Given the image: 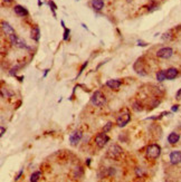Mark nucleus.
Returning a JSON list of instances; mask_svg holds the SVG:
<instances>
[{
	"label": "nucleus",
	"instance_id": "32",
	"mask_svg": "<svg viewBox=\"0 0 181 182\" xmlns=\"http://www.w3.org/2000/svg\"><path fill=\"white\" fill-rule=\"evenodd\" d=\"M0 132H1V133H0V135H1V136H3V134H5V132H6V130H5V127H3V126H1V130H0Z\"/></svg>",
	"mask_w": 181,
	"mask_h": 182
},
{
	"label": "nucleus",
	"instance_id": "14",
	"mask_svg": "<svg viewBox=\"0 0 181 182\" xmlns=\"http://www.w3.org/2000/svg\"><path fill=\"white\" fill-rule=\"evenodd\" d=\"M179 140H180V135L176 132H172V133L169 134L168 136V142L170 144H176V143L179 142Z\"/></svg>",
	"mask_w": 181,
	"mask_h": 182
},
{
	"label": "nucleus",
	"instance_id": "24",
	"mask_svg": "<svg viewBox=\"0 0 181 182\" xmlns=\"http://www.w3.org/2000/svg\"><path fill=\"white\" fill-rule=\"evenodd\" d=\"M1 95H2V97H10L13 95V92H9L7 89L5 91V89H1Z\"/></svg>",
	"mask_w": 181,
	"mask_h": 182
},
{
	"label": "nucleus",
	"instance_id": "21",
	"mask_svg": "<svg viewBox=\"0 0 181 182\" xmlns=\"http://www.w3.org/2000/svg\"><path fill=\"white\" fill-rule=\"evenodd\" d=\"M159 8V5H158L155 1H151L150 2V5H148V10L151 12V11H154V10H157V9Z\"/></svg>",
	"mask_w": 181,
	"mask_h": 182
},
{
	"label": "nucleus",
	"instance_id": "2",
	"mask_svg": "<svg viewBox=\"0 0 181 182\" xmlns=\"http://www.w3.org/2000/svg\"><path fill=\"white\" fill-rule=\"evenodd\" d=\"M147 158L150 160H155L161 154V147L158 144H151L147 147Z\"/></svg>",
	"mask_w": 181,
	"mask_h": 182
},
{
	"label": "nucleus",
	"instance_id": "1",
	"mask_svg": "<svg viewBox=\"0 0 181 182\" xmlns=\"http://www.w3.org/2000/svg\"><path fill=\"white\" fill-rule=\"evenodd\" d=\"M90 103L94 105V106L102 107L106 104V97L102 93L101 91H96L93 93L92 97H90Z\"/></svg>",
	"mask_w": 181,
	"mask_h": 182
},
{
	"label": "nucleus",
	"instance_id": "23",
	"mask_svg": "<svg viewBox=\"0 0 181 182\" xmlns=\"http://www.w3.org/2000/svg\"><path fill=\"white\" fill-rule=\"evenodd\" d=\"M171 38H172V31H167L164 32L162 35V40H164V41H168V40H170Z\"/></svg>",
	"mask_w": 181,
	"mask_h": 182
},
{
	"label": "nucleus",
	"instance_id": "30",
	"mask_svg": "<svg viewBox=\"0 0 181 182\" xmlns=\"http://www.w3.org/2000/svg\"><path fill=\"white\" fill-rule=\"evenodd\" d=\"M138 45L139 46H147L148 44L147 43H143V41H141V40H138Z\"/></svg>",
	"mask_w": 181,
	"mask_h": 182
},
{
	"label": "nucleus",
	"instance_id": "8",
	"mask_svg": "<svg viewBox=\"0 0 181 182\" xmlns=\"http://www.w3.org/2000/svg\"><path fill=\"white\" fill-rule=\"evenodd\" d=\"M173 55V49L170 48V47H163V48L159 49L157 51V56L159 58H163V59H168L170 58Z\"/></svg>",
	"mask_w": 181,
	"mask_h": 182
},
{
	"label": "nucleus",
	"instance_id": "15",
	"mask_svg": "<svg viewBox=\"0 0 181 182\" xmlns=\"http://www.w3.org/2000/svg\"><path fill=\"white\" fill-rule=\"evenodd\" d=\"M92 7H93L94 10L96 11H100L103 9L104 7V1L103 0H92Z\"/></svg>",
	"mask_w": 181,
	"mask_h": 182
},
{
	"label": "nucleus",
	"instance_id": "3",
	"mask_svg": "<svg viewBox=\"0 0 181 182\" xmlns=\"http://www.w3.org/2000/svg\"><path fill=\"white\" fill-rule=\"evenodd\" d=\"M110 141V137L107 136V134L105 132L103 133H99L95 136V144L100 147V149H103L105 145L107 144V142Z\"/></svg>",
	"mask_w": 181,
	"mask_h": 182
},
{
	"label": "nucleus",
	"instance_id": "12",
	"mask_svg": "<svg viewBox=\"0 0 181 182\" xmlns=\"http://www.w3.org/2000/svg\"><path fill=\"white\" fill-rule=\"evenodd\" d=\"M13 11H15L16 15H18V16H20V17L28 16V10H27L25 7H22V6H20V5L15 6V7H13Z\"/></svg>",
	"mask_w": 181,
	"mask_h": 182
},
{
	"label": "nucleus",
	"instance_id": "20",
	"mask_svg": "<svg viewBox=\"0 0 181 182\" xmlns=\"http://www.w3.org/2000/svg\"><path fill=\"white\" fill-rule=\"evenodd\" d=\"M40 177H42V172H39V171L34 172V173L32 174V177H30V181H32V182H36V181H38Z\"/></svg>",
	"mask_w": 181,
	"mask_h": 182
},
{
	"label": "nucleus",
	"instance_id": "13",
	"mask_svg": "<svg viewBox=\"0 0 181 182\" xmlns=\"http://www.w3.org/2000/svg\"><path fill=\"white\" fill-rule=\"evenodd\" d=\"M121 84H122V82L120 79H109L106 82V86L111 89H119Z\"/></svg>",
	"mask_w": 181,
	"mask_h": 182
},
{
	"label": "nucleus",
	"instance_id": "7",
	"mask_svg": "<svg viewBox=\"0 0 181 182\" xmlns=\"http://www.w3.org/2000/svg\"><path fill=\"white\" fill-rule=\"evenodd\" d=\"M121 153H122V147L119 146L117 144H112L107 150V156L112 159H116Z\"/></svg>",
	"mask_w": 181,
	"mask_h": 182
},
{
	"label": "nucleus",
	"instance_id": "16",
	"mask_svg": "<svg viewBox=\"0 0 181 182\" xmlns=\"http://www.w3.org/2000/svg\"><path fill=\"white\" fill-rule=\"evenodd\" d=\"M30 37L32 38L34 40H36V41H38L40 38V30L39 28H38L37 26H35L34 28L32 29V31H30Z\"/></svg>",
	"mask_w": 181,
	"mask_h": 182
},
{
	"label": "nucleus",
	"instance_id": "17",
	"mask_svg": "<svg viewBox=\"0 0 181 182\" xmlns=\"http://www.w3.org/2000/svg\"><path fill=\"white\" fill-rule=\"evenodd\" d=\"M178 76V69L177 68H169L167 69V79H174Z\"/></svg>",
	"mask_w": 181,
	"mask_h": 182
},
{
	"label": "nucleus",
	"instance_id": "26",
	"mask_svg": "<svg viewBox=\"0 0 181 182\" xmlns=\"http://www.w3.org/2000/svg\"><path fill=\"white\" fill-rule=\"evenodd\" d=\"M61 25H64V22H61ZM64 29H65V32H64V40H67L69 38V29H67L66 27L64 26Z\"/></svg>",
	"mask_w": 181,
	"mask_h": 182
},
{
	"label": "nucleus",
	"instance_id": "11",
	"mask_svg": "<svg viewBox=\"0 0 181 182\" xmlns=\"http://www.w3.org/2000/svg\"><path fill=\"white\" fill-rule=\"evenodd\" d=\"M134 70H135L138 74H140V75H142V76L147 75V73L143 72L144 67H143V63H142V59L139 58L138 60L135 62V64H134Z\"/></svg>",
	"mask_w": 181,
	"mask_h": 182
},
{
	"label": "nucleus",
	"instance_id": "25",
	"mask_svg": "<svg viewBox=\"0 0 181 182\" xmlns=\"http://www.w3.org/2000/svg\"><path fill=\"white\" fill-rule=\"evenodd\" d=\"M112 122H109V123L105 124V126L103 127V132H105V133H107V132L111 131V129H112Z\"/></svg>",
	"mask_w": 181,
	"mask_h": 182
},
{
	"label": "nucleus",
	"instance_id": "18",
	"mask_svg": "<svg viewBox=\"0 0 181 182\" xmlns=\"http://www.w3.org/2000/svg\"><path fill=\"white\" fill-rule=\"evenodd\" d=\"M84 174V170L82 166H76L74 169V177L75 178H82Z\"/></svg>",
	"mask_w": 181,
	"mask_h": 182
},
{
	"label": "nucleus",
	"instance_id": "33",
	"mask_svg": "<svg viewBox=\"0 0 181 182\" xmlns=\"http://www.w3.org/2000/svg\"><path fill=\"white\" fill-rule=\"evenodd\" d=\"M22 171H20V172H19V174H18V177H17V178H16V179H15V180H19V178L22 177Z\"/></svg>",
	"mask_w": 181,
	"mask_h": 182
},
{
	"label": "nucleus",
	"instance_id": "9",
	"mask_svg": "<svg viewBox=\"0 0 181 182\" xmlns=\"http://www.w3.org/2000/svg\"><path fill=\"white\" fill-rule=\"evenodd\" d=\"M170 162L171 164L176 165L181 162V152L180 151H172L170 153Z\"/></svg>",
	"mask_w": 181,
	"mask_h": 182
},
{
	"label": "nucleus",
	"instance_id": "31",
	"mask_svg": "<svg viewBox=\"0 0 181 182\" xmlns=\"http://www.w3.org/2000/svg\"><path fill=\"white\" fill-rule=\"evenodd\" d=\"M179 110V105H173L172 107V112H177Z\"/></svg>",
	"mask_w": 181,
	"mask_h": 182
},
{
	"label": "nucleus",
	"instance_id": "34",
	"mask_svg": "<svg viewBox=\"0 0 181 182\" xmlns=\"http://www.w3.org/2000/svg\"><path fill=\"white\" fill-rule=\"evenodd\" d=\"M2 1H3V2H6V3H10L12 0H2Z\"/></svg>",
	"mask_w": 181,
	"mask_h": 182
},
{
	"label": "nucleus",
	"instance_id": "29",
	"mask_svg": "<svg viewBox=\"0 0 181 182\" xmlns=\"http://www.w3.org/2000/svg\"><path fill=\"white\" fill-rule=\"evenodd\" d=\"M176 98H177V99H180V98H181V89H179V91L176 93Z\"/></svg>",
	"mask_w": 181,
	"mask_h": 182
},
{
	"label": "nucleus",
	"instance_id": "19",
	"mask_svg": "<svg viewBox=\"0 0 181 182\" xmlns=\"http://www.w3.org/2000/svg\"><path fill=\"white\" fill-rule=\"evenodd\" d=\"M157 79L159 82H163L164 79H167V70H160V72H158Z\"/></svg>",
	"mask_w": 181,
	"mask_h": 182
},
{
	"label": "nucleus",
	"instance_id": "28",
	"mask_svg": "<svg viewBox=\"0 0 181 182\" xmlns=\"http://www.w3.org/2000/svg\"><path fill=\"white\" fill-rule=\"evenodd\" d=\"M48 5L51 6V10H53V11H54V13H55V10H56L57 6L55 5V3H54V1H51H51H48Z\"/></svg>",
	"mask_w": 181,
	"mask_h": 182
},
{
	"label": "nucleus",
	"instance_id": "4",
	"mask_svg": "<svg viewBox=\"0 0 181 182\" xmlns=\"http://www.w3.org/2000/svg\"><path fill=\"white\" fill-rule=\"evenodd\" d=\"M83 137V133L81 130H75L73 131L72 133L69 134V143L73 146H76V145L80 143V141L82 140Z\"/></svg>",
	"mask_w": 181,
	"mask_h": 182
},
{
	"label": "nucleus",
	"instance_id": "5",
	"mask_svg": "<svg viewBox=\"0 0 181 182\" xmlns=\"http://www.w3.org/2000/svg\"><path fill=\"white\" fill-rule=\"evenodd\" d=\"M9 41L11 43V45L16 46V47H18V48H29V47L26 45L25 40L22 39V38L17 37L16 34H15V35L9 36Z\"/></svg>",
	"mask_w": 181,
	"mask_h": 182
},
{
	"label": "nucleus",
	"instance_id": "10",
	"mask_svg": "<svg viewBox=\"0 0 181 182\" xmlns=\"http://www.w3.org/2000/svg\"><path fill=\"white\" fill-rule=\"evenodd\" d=\"M1 28H2V31L5 32V35H7V36L15 35V29H13L8 22H1Z\"/></svg>",
	"mask_w": 181,
	"mask_h": 182
},
{
	"label": "nucleus",
	"instance_id": "22",
	"mask_svg": "<svg viewBox=\"0 0 181 182\" xmlns=\"http://www.w3.org/2000/svg\"><path fill=\"white\" fill-rule=\"evenodd\" d=\"M132 108H133L135 112H141V111L143 110V106H142V104L140 102H134Z\"/></svg>",
	"mask_w": 181,
	"mask_h": 182
},
{
	"label": "nucleus",
	"instance_id": "27",
	"mask_svg": "<svg viewBox=\"0 0 181 182\" xmlns=\"http://www.w3.org/2000/svg\"><path fill=\"white\" fill-rule=\"evenodd\" d=\"M135 173H136V175H138V177H140V178H142L144 175V171L142 170V168H136V169H135Z\"/></svg>",
	"mask_w": 181,
	"mask_h": 182
},
{
	"label": "nucleus",
	"instance_id": "6",
	"mask_svg": "<svg viewBox=\"0 0 181 182\" xmlns=\"http://www.w3.org/2000/svg\"><path fill=\"white\" fill-rule=\"evenodd\" d=\"M131 121V115L129 112H125V113H122L119 115V117L116 118V124L119 127H124L126 124L129 123Z\"/></svg>",
	"mask_w": 181,
	"mask_h": 182
}]
</instances>
